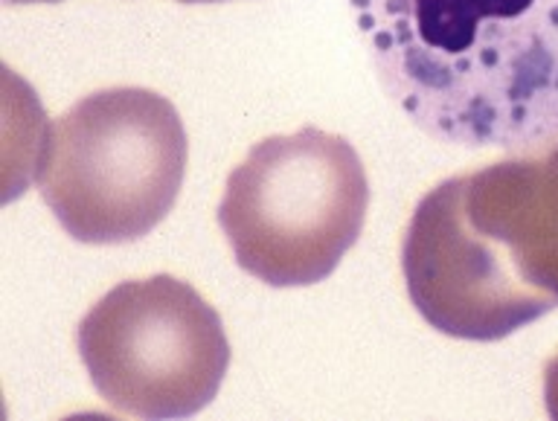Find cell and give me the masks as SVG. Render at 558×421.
Returning a JSON list of instances; mask_svg holds the SVG:
<instances>
[{"label":"cell","instance_id":"6da1fadb","mask_svg":"<svg viewBox=\"0 0 558 421\" xmlns=\"http://www.w3.org/2000/svg\"><path fill=\"white\" fill-rule=\"evenodd\" d=\"M381 90L439 143L558 140V0H349Z\"/></svg>","mask_w":558,"mask_h":421},{"label":"cell","instance_id":"7a4b0ae2","mask_svg":"<svg viewBox=\"0 0 558 421\" xmlns=\"http://www.w3.org/2000/svg\"><path fill=\"white\" fill-rule=\"evenodd\" d=\"M401 271L413 308L457 340H504L558 308V146L434 186Z\"/></svg>","mask_w":558,"mask_h":421},{"label":"cell","instance_id":"3957f363","mask_svg":"<svg viewBox=\"0 0 558 421\" xmlns=\"http://www.w3.org/2000/svg\"><path fill=\"white\" fill-rule=\"evenodd\" d=\"M190 143L181 114L148 88H108L44 128L33 177L82 245H129L172 212Z\"/></svg>","mask_w":558,"mask_h":421},{"label":"cell","instance_id":"277c9868","mask_svg":"<svg viewBox=\"0 0 558 421\" xmlns=\"http://www.w3.org/2000/svg\"><path fill=\"white\" fill-rule=\"evenodd\" d=\"M369 181L355 146L323 128L256 143L230 172L218 227L235 264L270 288L329 280L355 247Z\"/></svg>","mask_w":558,"mask_h":421},{"label":"cell","instance_id":"5b68a950","mask_svg":"<svg viewBox=\"0 0 558 421\" xmlns=\"http://www.w3.org/2000/svg\"><path fill=\"white\" fill-rule=\"evenodd\" d=\"M76 346L96 393L137 419H190L216 398L230 367L216 308L166 273L108 290L82 317Z\"/></svg>","mask_w":558,"mask_h":421},{"label":"cell","instance_id":"8992f818","mask_svg":"<svg viewBox=\"0 0 558 421\" xmlns=\"http://www.w3.org/2000/svg\"><path fill=\"white\" fill-rule=\"evenodd\" d=\"M544 401H547L549 419L558 421V355L544 367Z\"/></svg>","mask_w":558,"mask_h":421},{"label":"cell","instance_id":"52a82bcc","mask_svg":"<svg viewBox=\"0 0 558 421\" xmlns=\"http://www.w3.org/2000/svg\"><path fill=\"white\" fill-rule=\"evenodd\" d=\"M12 3H56V0H12Z\"/></svg>","mask_w":558,"mask_h":421},{"label":"cell","instance_id":"ba28073f","mask_svg":"<svg viewBox=\"0 0 558 421\" xmlns=\"http://www.w3.org/2000/svg\"><path fill=\"white\" fill-rule=\"evenodd\" d=\"M181 3H218V0H181Z\"/></svg>","mask_w":558,"mask_h":421}]
</instances>
